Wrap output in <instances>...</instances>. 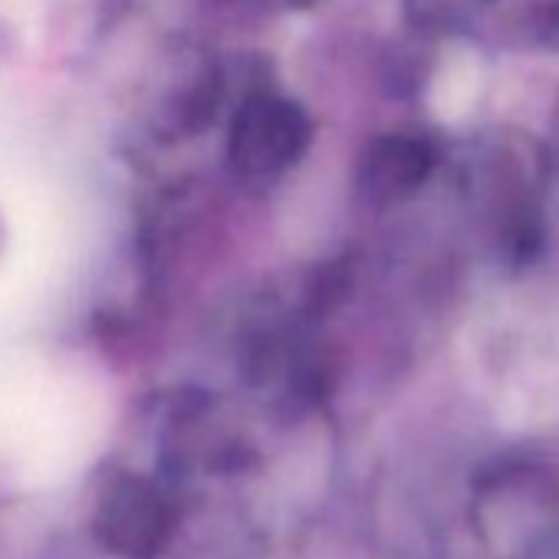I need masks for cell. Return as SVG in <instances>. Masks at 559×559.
<instances>
[{
	"mask_svg": "<svg viewBox=\"0 0 559 559\" xmlns=\"http://www.w3.org/2000/svg\"><path fill=\"white\" fill-rule=\"evenodd\" d=\"M93 530L96 539L122 559H155L171 539L175 503L145 477H119L106 487Z\"/></svg>",
	"mask_w": 559,
	"mask_h": 559,
	"instance_id": "obj_1",
	"label": "cell"
},
{
	"mask_svg": "<svg viewBox=\"0 0 559 559\" xmlns=\"http://www.w3.org/2000/svg\"><path fill=\"white\" fill-rule=\"evenodd\" d=\"M310 142L307 112L276 96H253L234 116L230 129V158L247 175H276L287 171Z\"/></svg>",
	"mask_w": 559,
	"mask_h": 559,
	"instance_id": "obj_2",
	"label": "cell"
}]
</instances>
